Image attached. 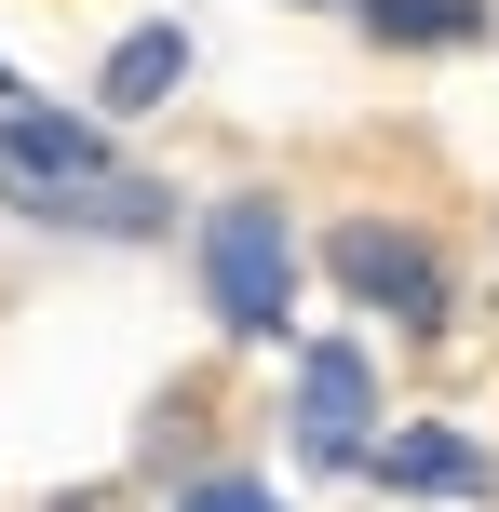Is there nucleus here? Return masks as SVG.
I'll return each instance as SVG.
<instances>
[{"instance_id":"nucleus-6","label":"nucleus","mask_w":499,"mask_h":512,"mask_svg":"<svg viewBox=\"0 0 499 512\" xmlns=\"http://www.w3.org/2000/svg\"><path fill=\"white\" fill-rule=\"evenodd\" d=\"M176 81H189V27H135V41L95 68V108H108V122H135V108H162Z\"/></svg>"},{"instance_id":"nucleus-7","label":"nucleus","mask_w":499,"mask_h":512,"mask_svg":"<svg viewBox=\"0 0 499 512\" xmlns=\"http://www.w3.org/2000/svg\"><path fill=\"white\" fill-rule=\"evenodd\" d=\"M378 41H473V0H365Z\"/></svg>"},{"instance_id":"nucleus-2","label":"nucleus","mask_w":499,"mask_h":512,"mask_svg":"<svg viewBox=\"0 0 499 512\" xmlns=\"http://www.w3.org/2000/svg\"><path fill=\"white\" fill-rule=\"evenodd\" d=\"M203 310L230 337H284V310H297V230H284V203H216L203 216Z\"/></svg>"},{"instance_id":"nucleus-1","label":"nucleus","mask_w":499,"mask_h":512,"mask_svg":"<svg viewBox=\"0 0 499 512\" xmlns=\"http://www.w3.org/2000/svg\"><path fill=\"white\" fill-rule=\"evenodd\" d=\"M0 203L14 216H41V230H162V203L176 189H149V176H122L108 162V135L95 122H68V108H0Z\"/></svg>"},{"instance_id":"nucleus-3","label":"nucleus","mask_w":499,"mask_h":512,"mask_svg":"<svg viewBox=\"0 0 499 512\" xmlns=\"http://www.w3.org/2000/svg\"><path fill=\"white\" fill-rule=\"evenodd\" d=\"M324 270H338L365 310H392L405 337H446V256H432L419 230H392V216H351V230L324 243Z\"/></svg>"},{"instance_id":"nucleus-4","label":"nucleus","mask_w":499,"mask_h":512,"mask_svg":"<svg viewBox=\"0 0 499 512\" xmlns=\"http://www.w3.org/2000/svg\"><path fill=\"white\" fill-rule=\"evenodd\" d=\"M297 459L311 472H365L378 459V378L351 337H311L297 351Z\"/></svg>"},{"instance_id":"nucleus-9","label":"nucleus","mask_w":499,"mask_h":512,"mask_svg":"<svg viewBox=\"0 0 499 512\" xmlns=\"http://www.w3.org/2000/svg\"><path fill=\"white\" fill-rule=\"evenodd\" d=\"M0 108H27V81H14V68H0Z\"/></svg>"},{"instance_id":"nucleus-5","label":"nucleus","mask_w":499,"mask_h":512,"mask_svg":"<svg viewBox=\"0 0 499 512\" xmlns=\"http://www.w3.org/2000/svg\"><path fill=\"white\" fill-rule=\"evenodd\" d=\"M365 472H378L392 499H486V486H499L473 432H378V459H365Z\"/></svg>"},{"instance_id":"nucleus-8","label":"nucleus","mask_w":499,"mask_h":512,"mask_svg":"<svg viewBox=\"0 0 499 512\" xmlns=\"http://www.w3.org/2000/svg\"><path fill=\"white\" fill-rule=\"evenodd\" d=\"M176 512H284V499H270V486H243V472H203Z\"/></svg>"}]
</instances>
